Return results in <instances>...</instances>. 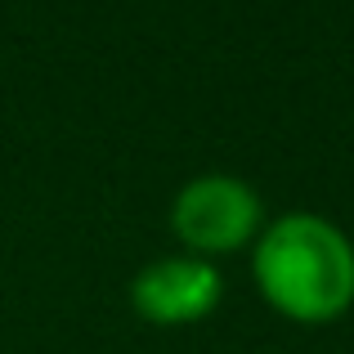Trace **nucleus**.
Wrapping results in <instances>:
<instances>
[{
  "label": "nucleus",
  "mask_w": 354,
  "mask_h": 354,
  "mask_svg": "<svg viewBox=\"0 0 354 354\" xmlns=\"http://www.w3.org/2000/svg\"><path fill=\"white\" fill-rule=\"evenodd\" d=\"M256 283L287 319L328 323L354 301V247L323 216L292 211L260 238Z\"/></svg>",
  "instance_id": "nucleus-1"
},
{
  "label": "nucleus",
  "mask_w": 354,
  "mask_h": 354,
  "mask_svg": "<svg viewBox=\"0 0 354 354\" xmlns=\"http://www.w3.org/2000/svg\"><path fill=\"white\" fill-rule=\"evenodd\" d=\"M171 225L193 251H234L260 229V198L234 175H198L175 198Z\"/></svg>",
  "instance_id": "nucleus-2"
},
{
  "label": "nucleus",
  "mask_w": 354,
  "mask_h": 354,
  "mask_svg": "<svg viewBox=\"0 0 354 354\" xmlns=\"http://www.w3.org/2000/svg\"><path fill=\"white\" fill-rule=\"evenodd\" d=\"M130 296H135V310L144 319L180 328V323H198L202 314L216 310L220 274L207 260H157L153 269L135 278Z\"/></svg>",
  "instance_id": "nucleus-3"
}]
</instances>
